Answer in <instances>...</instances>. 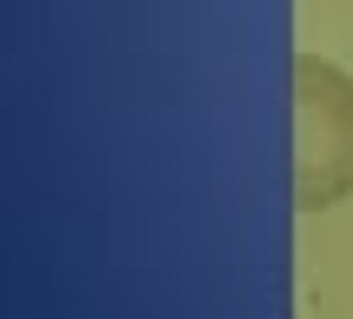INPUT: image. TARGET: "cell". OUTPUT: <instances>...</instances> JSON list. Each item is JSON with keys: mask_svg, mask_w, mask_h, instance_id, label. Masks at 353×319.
<instances>
[{"mask_svg": "<svg viewBox=\"0 0 353 319\" xmlns=\"http://www.w3.org/2000/svg\"><path fill=\"white\" fill-rule=\"evenodd\" d=\"M294 199L300 213L353 199V74L327 54L294 60Z\"/></svg>", "mask_w": 353, "mask_h": 319, "instance_id": "1", "label": "cell"}]
</instances>
